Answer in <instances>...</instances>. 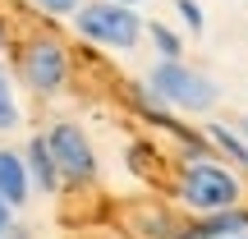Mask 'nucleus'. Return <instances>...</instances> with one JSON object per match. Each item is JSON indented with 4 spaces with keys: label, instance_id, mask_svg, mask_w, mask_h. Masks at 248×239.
Listing matches in <instances>:
<instances>
[{
    "label": "nucleus",
    "instance_id": "obj_1",
    "mask_svg": "<svg viewBox=\"0 0 248 239\" xmlns=\"http://www.w3.org/2000/svg\"><path fill=\"white\" fill-rule=\"evenodd\" d=\"M175 193H179V203H184L188 212L216 216V212L239 207L244 184H239V175H234L230 166H216V161H184V170H179V179H175Z\"/></svg>",
    "mask_w": 248,
    "mask_h": 239
},
{
    "label": "nucleus",
    "instance_id": "obj_2",
    "mask_svg": "<svg viewBox=\"0 0 248 239\" xmlns=\"http://www.w3.org/2000/svg\"><path fill=\"white\" fill-rule=\"evenodd\" d=\"M147 88L156 92L170 111H193V115L198 111H212L216 101H221V88H216L202 69H193V64H184V60H156L152 74H147Z\"/></svg>",
    "mask_w": 248,
    "mask_h": 239
},
{
    "label": "nucleus",
    "instance_id": "obj_3",
    "mask_svg": "<svg viewBox=\"0 0 248 239\" xmlns=\"http://www.w3.org/2000/svg\"><path fill=\"white\" fill-rule=\"evenodd\" d=\"M74 28H78V37H88L92 46H106V51H133L138 37L147 32L138 9L120 5V0H92V5H83L74 14Z\"/></svg>",
    "mask_w": 248,
    "mask_h": 239
},
{
    "label": "nucleus",
    "instance_id": "obj_4",
    "mask_svg": "<svg viewBox=\"0 0 248 239\" xmlns=\"http://www.w3.org/2000/svg\"><path fill=\"white\" fill-rule=\"evenodd\" d=\"M18 79L37 92V97H60L69 83V55L55 37H32L18 51Z\"/></svg>",
    "mask_w": 248,
    "mask_h": 239
},
{
    "label": "nucleus",
    "instance_id": "obj_5",
    "mask_svg": "<svg viewBox=\"0 0 248 239\" xmlns=\"http://www.w3.org/2000/svg\"><path fill=\"white\" fill-rule=\"evenodd\" d=\"M46 138H51L60 179H74V184H92V179H97V152H92L88 133H83L74 120H55Z\"/></svg>",
    "mask_w": 248,
    "mask_h": 239
},
{
    "label": "nucleus",
    "instance_id": "obj_6",
    "mask_svg": "<svg viewBox=\"0 0 248 239\" xmlns=\"http://www.w3.org/2000/svg\"><path fill=\"white\" fill-rule=\"evenodd\" d=\"M0 198H5L14 212L32 198V170H28V157H23V152L0 147Z\"/></svg>",
    "mask_w": 248,
    "mask_h": 239
},
{
    "label": "nucleus",
    "instance_id": "obj_7",
    "mask_svg": "<svg viewBox=\"0 0 248 239\" xmlns=\"http://www.w3.org/2000/svg\"><path fill=\"white\" fill-rule=\"evenodd\" d=\"M23 157H28V170H32V184L42 189V193H55V189H60V166H55L51 138H46V133H32Z\"/></svg>",
    "mask_w": 248,
    "mask_h": 239
},
{
    "label": "nucleus",
    "instance_id": "obj_8",
    "mask_svg": "<svg viewBox=\"0 0 248 239\" xmlns=\"http://www.w3.org/2000/svg\"><path fill=\"white\" fill-rule=\"evenodd\" d=\"M248 230V212L230 207V212H216V216H198V225L188 230V239H230Z\"/></svg>",
    "mask_w": 248,
    "mask_h": 239
},
{
    "label": "nucleus",
    "instance_id": "obj_9",
    "mask_svg": "<svg viewBox=\"0 0 248 239\" xmlns=\"http://www.w3.org/2000/svg\"><path fill=\"white\" fill-rule=\"evenodd\" d=\"M23 124V106H18V92H14V74L0 64V133H14Z\"/></svg>",
    "mask_w": 248,
    "mask_h": 239
},
{
    "label": "nucleus",
    "instance_id": "obj_10",
    "mask_svg": "<svg viewBox=\"0 0 248 239\" xmlns=\"http://www.w3.org/2000/svg\"><path fill=\"white\" fill-rule=\"evenodd\" d=\"M207 138H212L225 157H234L239 166H248V143H244V133H234V129H225V124L212 120V124H207Z\"/></svg>",
    "mask_w": 248,
    "mask_h": 239
},
{
    "label": "nucleus",
    "instance_id": "obj_11",
    "mask_svg": "<svg viewBox=\"0 0 248 239\" xmlns=\"http://www.w3.org/2000/svg\"><path fill=\"white\" fill-rule=\"evenodd\" d=\"M147 32H152V46L161 51V60H184V42H179L166 23H147Z\"/></svg>",
    "mask_w": 248,
    "mask_h": 239
},
{
    "label": "nucleus",
    "instance_id": "obj_12",
    "mask_svg": "<svg viewBox=\"0 0 248 239\" xmlns=\"http://www.w3.org/2000/svg\"><path fill=\"white\" fill-rule=\"evenodd\" d=\"M175 14H179V23H184L188 32H202V28H207L202 5H198V0H175Z\"/></svg>",
    "mask_w": 248,
    "mask_h": 239
},
{
    "label": "nucleus",
    "instance_id": "obj_13",
    "mask_svg": "<svg viewBox=\"0 0 248 239\" xmlns=\"http://www.w3.org/2000/svg\"><path fill=\"white\" fill-rule=\"evenodd\" d=\"M42 14H51V18H69V14H78L83 9V0H32Z\"/></svg>",
    "mask_w": 248,
    "mask_h": 239
},
{
    "label": "nucleus",
    "instance_id": "obj_14",
    "mask_svg": "<svg viewBox=\"0 0 248 239\" xmlns=\"http://www.w3.org/2000/svg\"><path fill=\"white\" fill-rule=\"evenodd\" d=\"M9 230H14V207L0 198V235H9Z\"/></svg>",
    "mask_w": 248,
    "mask_h": 239
},
{
    "label": "nucleus",
    "instance_id": "obj_15",
    "mask_svg": "<svg viewBox=\"0 0 248 239\" xmlns=\"http://www.w3.org/2000/svg\"><path fill=\"white\" fill-rule=\"evenodd\" d=\"M239 133H244V143H248V115H244V120H239Z\"/></svg>",
    "mask_w": 248,
    "mask_h": 239
},
{
    "label": "nucleus",
    "instance_id": "obj_16",
    "mask_svg": "<svg viewBox=\"0 0 248 239\" xmlns=\"http://www.w3.org/2000/svg\"><path fill=\"white\" fill-rule=\"evenodd\" d=\"M120 5H142V0H120Z\"/></svg>",
    "mask_w": 248,
    "mask_h": 239
},
{
    "label": "nucleus",
    "instance_id": "obj_17",
    "mask_svg": "<svg viewBox=\"0 0 248 239\" xmlns=\"http://www.w3.org/2000/svg\"><path fill=\"white\" fill-rule=\"evenodd\" d=\"M230 239H248V230H244V235H230Z\"/></svg>",
    "mask_w": 248,
    "mask_h": 239
},
{
    "label": "nucleus",
    "instance_id": "obj_18",
    "mask_svg": "<svg viewBox=\"0 0 248 239\" xmlns=\"http://www.w3.org/2000/svg\"><path fill=\"white\" fill-rule=\"evenodd\" d=\"M0 239H9V235H0Z\"/></svg>",
    "mask_w": 248,
    "mask_h": 239
}]
</instances>
